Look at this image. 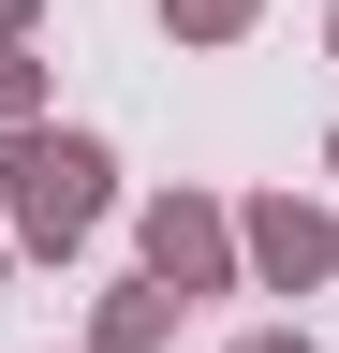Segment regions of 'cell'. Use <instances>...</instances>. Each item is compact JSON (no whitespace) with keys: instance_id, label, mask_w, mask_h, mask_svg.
<instances>
[{"instance_id":"6da1fadb","label":"cell","mask_w":339,"mask_h":353,"mask_svg":"<svg viewBox=\"0 0 339 353\" xmlns=\"http://www.w3.org/2000/svg\"><path fill=\"white\" fill-rule=\"evenodd\" d=\"M0 176H15V236H45V250L104 221V148H89V132H15Z\"/></svg>"},{"instance_id":"7a4b0ae2","label":"cell","mask_w":339,"mask_h":353,"mask_svg":"<svg viewBox=\"0 0 339 353\" xmlns=\"http://www.w3.org/2000/svg\"><path fill=\"white\" fill-rule=\"evenodd\" d=\"M251 265H266L280 294H310V280H325V221H310V206H251Z\"/></svg>"},{"instance_id":"3957f363","label":"cell","mask_w":339,"mask_h":353,"mask_svg":"<svg viewBox=\"0 0 339 353\" xmlns=\"http://www.w3.org/2000/svg\"><path fill=\"white\" fill-rule=\"evenodd\" d=\"M148 265H162V294L222 280V221H206V206H162V221H148Z\"/></svg>"},{"instance_id":"277c9868","label":"cell","mask_w":339,"mask_h":353,"mask_svg":"<svg viewBox=\"0 0 339 353\" xmlns=\"http://www.w3.org/2000/svg\"><path fill=\"white\" fill-rule=\"evenodd\" d=\"M162 309H177L162 280H148V294H118V309H104V353H148V339H162Z\"/></svg>"},{"instance_id":"5b68a950","label":"cell","mask_w":339,"mask_h":353,"mask_svg":"<svg viewBox=\"0 0 339 353\" xmlns=\"http://www.w3.org/2000/svg\"><path fill=\"white\" fill-rule=\"evenodd\" d=\"M251 15V0H177V30H236Z\"/></svg>"},{"instance_id":"8992f818","label":"cell","mask_w":339,"mask_h":353,"mask_svg":"<svg viewBox=\"0 0 339 353\" xmlns=\"http://www.w3.org/2000/svg\"><path fill=\"white\" fill-rule=\"evenodd\" d=\"M236 353H310V339H236Z\"/></svg>"}]
</instances>
